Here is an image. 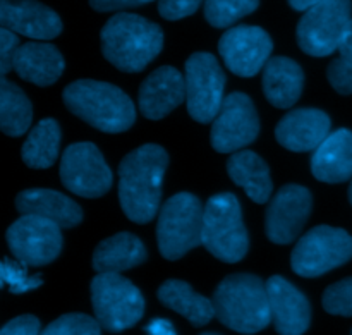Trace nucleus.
Instances as JSON below:
<instances>
[{"mask_svg":"<svg viewBox=\"0 0 352 335\" xmlns=\"http://www.w3.org/2000/svg\"><path fill=\"white\" fill-rule=\"evenodd\" d=\"M168 155L158 144H143L124 157L119 165V202L136 224H148L160 208L162 182Z\"/></svg>","mask_w":352,"mask_h":335,"instance_id":"obj_1","label":"nucleus"},{"mask_svg":"<svg viewBox=\"0 0 352 335\" xmlns=\"http://www.w3.org/2000/svg\"><path fill=\"white\" fill-rule=\"evenodd\" d=\"M100 36L103 57L122 72L143 71L164 48L162 28L138 14H116Z\"/></svg>","mask_w":352,"mask_h":335,"instance_id":"obj_2","label":"nucleus"},{"mask_svg":"<svg viewBox=\"0 0 352 335\" xmlns=\"http://www.w3.org/2000/svg\"><path fill=\"white\" fill-rule=\"evenodd\" d=\"M62 98L74 116L102 133H124L136 120L133 100L110 83L79 79L64 89Z\"/></svg>","mask_w":352,"mask_h":335,"instance_id":"obj_3","label":"nucleus"},{"mask_svg":"<svg viewBox=\"0 0 352 335\" xmlns=\"http://www.w3.org/2000/svg\"><path fill=\"white\" fill-rule=\"evenodd\" d=\"M212 301L217 318L239 334L260 332L272 320L267 282L256 275H229L215 289Z\"/></svg>","mask_w":352,"mask_h":335,"instance_id":"obj_4","label":"nucleus"},{"mask_svg":"<svg viewBox=\"0 0 352 335\" xmlns=\"http://www.w3.org/2000/svg\"><path fill=\"white\" fill-rule=\"evenodd\" d=\"M201 244H205L213 257L226 263H237L246 257L250 237L236 195L220 193L206 202L203 212Z\"/></svg>","mask_w":352,"mask_h":335,"instance_id":"obj_5","label":"nucleus"},{"mask_svg":"<svg viewBox=\"0 0 352 335\" xmlns=\"http://www.w3.org/2000/svg\"><path fill=\"white\" fill-rule=\"evenodd\" d=\"M95 318L107 332H122L136 325L144 313L140 289L119 272H98L91 281Z\"/></svg>","mask_w":352,"mask_h":335,"instance_id":"obj_6","label":"nucleus"},{"mask_svg":"<svg viewBox=\"0 0 352 335\" xmlns=\"http://www.w3.org/2000/svg\"><path fill=\"white\" fill-rule=\"evenodd\" d=\"M201 202L191 193H177L160 208L157 226L158 250L167 260H179L201 244Z\"/></svg>","mask_w":352,"mask_h":335,"instance_id":"obj_7","label":"nucleus"},{"mask_svg":"<svg viewBox=\"0 0 352 335\" xmlns=\"http://www.w3.org/2000/svg\"><path fill=\"white\" fill-rule=\"evenodd\" d=\"M352 23L351 0H320L298 24V45L305 54L327 57L339 48Z\"/></svg>","mask_w":352,"mask_h":335,"instance_id":"obj_8","label":"nucleus"},{"mask_svg":"<svg viewBox=\"0 0 352 335\" xmlns=\"http://www.w3.org/2000/svg\"><path fill=\"white\" fill-rule=\"evenodd\" d=\"M352 258V236L339 227L318 226L308 230L291 255L292 270L306 279L320 277Z\"/></svg>","mask_w":352,"mask_h":335,"instance_id":"obj_9","label":"nucleus"},{"mask_svg":"<svg viewBox=\"0 0 352 335\" xmlns=\"http://www.w3.org/2000/svg\"><path fill=\"white\" fill-rule=\"evenodd\" d=\"M186 103L196 122L208 124L219 114L223 102L226 74L215 55L196 52L186 61Z\"/></svg>","mask_w":352,"mask_h":335,"instance_id":"obj_10","label":"nucleus"},{"mask_svg":"<svg viewBox=\"0 0 352 335\" xmlns=\"http://www.w3.org/2000/svg\"><path fill=\"white\" fill-rule=\"evenodd\" d=\"M62 227L38 215H23L7 229L9 250L26 267L52 263L62 251Z\"/></svg>","mask_w":352,"mask_h":335,"instance_id":"obj_11","label":"nucleus"},{"mask_svg":"<svg viewBox=\"0 0 352 335\" xmlns=\"http://www.w3.org/2000/svg\"><path fill=\"white\" fill-rule=\"evenodd\" d=\"M60 181L74 195L100 198L112 188L113 177L102 151L95 144L74 143L62 155Z\"/></svg>","mask_w":352,"mask_h":335,"instance_id":"obj_12","label":"nucleus"},{"mask_svg":"<svg viewBox=\"0 0 352 335\" xmlns=\"http://www.w3.org/2000/svg\"><path fill=\"white\" fill-rule=\"evenodd\" d=\"M260 133V119L253 100L248 95L234 91L223 98L219 114L213 119V150L219 153H232L253 143Z\"/></svg>","mask_w":352,"mask_h":335,"instance_id":"obj_13","label":"nucleus"},{"mask_svg":"<svg viewBox=\"0 0 352 335\" xmlns=\"http://www.w3.org/2000/svg\"><path fill=\"white\" fill-rule=\"evenodd\" d=\"M274 41L258 26L230 28L219 41V52L234 74L241 78L256 76L270 58Z\"/></svg>","mask_w":352,"mask_h":335,"instance_id":"obj_14","label":"nucleus"},{"mask_svg":"<svg viewBox=\"0 0 352 335\" xmlns=\"http://www.w3.org/2000/svg\"><path fill=\"white\" fill-rule=\"evenodd\" d=\"M311 205V193L305 186L285 184L278 189L265 217L268 239L275 244H291L309 219Z\"/></svg>","mask_w":352,"mask_h":335,"instance_id":"obj_15","label":"nucleus"},{"mask_svg":"<svg viewBox=\"0 0 352 335\" xmlns=\"http://www.w3.org/2000/svg\"><path fill=\"white\" fill-rule=\"evenodd\" d=\"M0 26L33 40H52L60 34L62 21L36 0H0Z\"/></svg>","mask_w":352,"mask_h":335,"instance_id":"obj_16","label":"nucleus"},{"mask_svg":"<svg viewBox=\"0 0 352 335\" xmlns=\"http://www.w3.org/2000/svg\"><path fill=\"white\" fill-rule=\"evenodd\" d=\"M267 291L275 330L282 335L305 334L311 323V306L306 296L280 275L268 279Z\"/></svg>","mask_w":352,"mask_h":335,"instance_id":"obj_17","label":"nucleus"},{"mask_svg":"<svg viewBox=\"0 0 352 335\" xmlns=\"http://www.w3.org/2000/svg\"><path fill=\"white\" fill-rule=\"evenodd\" d=\"M186 100L184 76L170 65L158 67L141 83L140 110L146 119L160 120Z\"/></svg>","mask_w":352,"mask_h":335,"instance_id":"obj_18","label":"nucleus"},{"mask_svg":"<svg viewBox=\"0 0 352 335\" xmlns=\"http://www.w3.org/2000/svg\"><path fill=\"white\" fill-rule=\"evenodd\" d=\"M330 134V117L320 109H298L282 117L275 136L291 151H311Z\"/></svg>","mask_w":352,"mask_h":335,"instance_id":"obj_19","label":"nucleus"},{"mask_svg":"<svg viewBox=\"0 0 352 335\" xmlns=\"http://www.w3.org/2000/svg\"><path fill=\"white\" fill-rule=\"evenodd\" d=\"M311 172L318 181L329 184L352 179V131L337 129L315 148Z\"/></svg>","mask_w":352,"mask_h":335,"instance_id":"obj_20","label":"nucleus"},{"mask_svg":"<svg viewBox=\"0 0 352 335\" xmlns=\"http://www.w3.org/2000/svg\"><path fill=\"white\" fill-rule=\"evenodd\" d=\"M12 67L24 81L36 86H50L62 76L65 62L54 45L30 41L17 47Z\"/></svg>","mask_w":352,"mask_h":335,"instance_id":"obj_21","label":"nucleus"},{"mask_svg":"<svg viewBox=\"0 0 352 335\" xmlns=\"http://www.w3.org/2000/svg\"><path fill=\"white\" fill-rule=\"evenodd\" d=\"M21 215H38L54 220L62 229H72L82 220L81 206L54 189H26L16 196Z\"/></svg>","mask_w":352,"mask_h":335,"instance_id":"obj_22","label":"nucleus"},{"mask_svg":"<svg viewBox=\"0 0 352 335\" xmlns=\"http://www.w3.org/2000/svg\"><path fill=\"white\" fill-rule=\"evenodd\" d=\"M305 72L301 65L287 57L268 58L263 69V93L277 109H289L301 98Z\"/></svg>","mask_w":352,"mask_h":335,"instance_id":"obj_23","label":"nucleus"},{"mask_svg":"<svg viewBox=\"0 0 352 335\" xmlns=\"http://www.w3.org/2000/svg\"><path fill=\"white\" fill-rule=\"evenodd\" d=\"M227 172L230 179L241 186L254 203L263 205L270 199L274 191L270 169L260 155L250 150L237 151L227 162Z\"/></svg>","mask_w":352,"mask_h":335,"instance_id":"obj_24","label":"nucleus"},{"mask_svg":"<svg viewBox=\"0 0 352 335\" xmlns=\"http://www.w3.org/2000/svg\"><path fill=\"white\" fill-rule=\"evenodd\" d=\"M146 248L140 237L120 233L102 241L93 253V268L96 272H124L146 261Z\"/></svg>","mask_w":352,"mask_h":335,"instance_id":"obj_25","label":"nucleus"},{"mask_svg":"<svg viewBox=\"0 0 352 335\" xmlns=\"http://www.w3.org/2000/svg\"><path fill=\"white\" fill-rule=\"evenodd\" d=\"M158 299L162 305L177 312L195 327L206 325L215 316L212 299L192 291L191 285L184 281L170 279L164 282L158 289Z\"/></svg>","mask_w":352,"mask_h":335,"instance_id":"obj_26","label":"nucleus"},{"mask_svg":"<svg viewBox=\"0 0 352 335\" xmlns=\"http://www.w3.org/2000/svg\"><path fill=\"white\" fill-rule=\"evenodd\" d=\"M33 120V107L26 93L0 74V131L7 136H23Z\"/></svg>","mask_w":352,"mask_h":335,"instance_id":"obj_27","label":"nucleus"},{"mask_svg":"<svg viewBox=\"0 0 352 335\" xmlns=\"http://www.w3.org/2000/svg\"><path fill=\"white\" fill-rule=\"evenodd\" d=\"M60 148V126L55 119H43L30 131L21 150L23 162L31 169H48L55 164Z\"/></svg>","mask_w":352,"mask_h":335,"instance_id":"obj_28","label":"nucleus"},{"mask_svg":"<svg viewBox=\"0 0 352 335\" xmlns=\"http://www.w3.org/2000/svg\"><path fill=\"white\" fill-rule=\"evenodd\" d=\"M258 6L260 0H205V17L213 28H229Z\"/></svg>","mask_w":352,"mask_h":335,"instance_id":"obj_29","label":"nucleus"},{"mask_svg":"<svg viewBox=\"0 0 352 335\" xmlns=\"http://www.w3.org/2000/svg\"><path fill=\"white\" fill-rule=\"evenodd\" d=\"M339 57L329 65L327 78L340 95H352V23L339 45Z\"/></svg>","mask_w":352,"mask_h":335,"instance_id":"obj_30","label":"nucleus"},{"mask_svg":"<svg viewBox=\"0 0 352 335\" xmlns=\"http://www.w3.org/2000/svg\"><path fill=\"white\" fill-rule=\"evenodd\" d=\"M100 332H102V325L98 320L85 313L62 315L43 330L45 335H98Z\"/></svg>","mask_w":352,"mask_h":335,"instance_id":"obj_31","label":"nucleus"},{"mask_svg":"<svg viewBox=\"0 0 352 335\" xmlns=\"http://www.w3.org/2000/svg\"><path fill=\"white\" fill-rule=\"evenodd\" d=\"M24 267L10 260H0V279L14 294L30 292L41 285V277H30Z\"/></svg>","mask_w":352,"mask_h":335,"instance_id":"obj_32","label":"nucleus"},{"mask_svg":"<svg viewBox=\"0 0 352 335\" xmlns=\"http://www.w3.org/2000/svg\"><path fill=\"white\" fill-rule=\"evenodd\" d=\"M323 308L330 315L352 316V277L330 285L323 292Z\"/></svg>","mask_w":352,"mask_h":335,"instance_id":"obj_33","label":"nucleus"},{"mask_svg":"<svg viewBox=\"0 0 352 335\" xmlns=\"http://www.w3.org/2000/svg\"><path fill=\"white\" fill-rule=\"evenodd\" d=\"M203 0H158V12L167 21H179L199 9Z\"/></svg>","mask_w":352,"mask_h":335,"instance_id":"obj_34","label":"nucleus"},{"mask_svg":"<svg viewBox=\"0 0 352 335\" xmlns=\"http://www.w3.org/2000/svg\"><path fill=\"white\" fill-rule=\"evenodd\" d=\"M19 47V36L7 28L0 26V74L12 71L14 54Z\"/></svg>","mask_w":352,"mask_h":335,"instance_id":"obj_35","label":"nucleus"},{"mask_svg":"<svg viewBox=\"0 0 352 335\" xmlns=\"http://www.w3.org/2000/svg\"><path fill=\"white\" fill-rule=\"evenodd\" d=\"M41 323L33 315H21L10 320L0 329V335H36L40 334Z\"/></svg>","mask_w":352,"mask_h":335,"instance_id":"obj_36","label":"nucleus"},{"mask_svg":"<svg viewBox=\"0 0 352 335\" xmlns=\"http://www.w3.org/2000/svg\"><path fill=\"white\" fill-rule=\"evenodd\" d=\"M150 2L153 0H89V6L98 12H112V10L131 9V7H140Z\"/></svg>","mask_w":352,"mask_h":335,"instance_id":"obj_37","label":"nucleus"},{"mask_svg":"<svg viewBox=\"0 0 352 335\" xmlns=\"http://www.w3.org/2000/svg\"><path fill=\"white\" fill-rule=\"evenodd\" d=\"M146 332L148 334H153V335H174L175 329L168 320L164 318H157L146 327Z\"/></svg>","mask_w":352,"mask_h":335,"instance_id":"obj_38","label":"nucleus"},{"mask_svg":"<svg viewBox=\"0 0 352 335\" xmlns=\"http://www.w3.org/2000/svg\"><path fill=\"white\" fill-rule=\"evenodd\" d=\"M318 2L320 0H289V3H291L292 9L299 10V12H301V10L309 9V7L315 6V3H318Z\"/></svg>","mask_w":352,"mask_h":335,"instance_id":"obj_39","label":"nucleus"},{"mask_svg":"<svg viewBox=\"0 0 352 335\" xmlns=\"http://www.w3.org/2000/svg\"><path fill=\"white\" fill-rule=\"evenodd\" d=\"M349 202H351V205H352V182H351V186H349Z\"/></svg>","mask_w":352,"mask_h":335,"instance_id":"obj_40","label":"nucleus"},{"mask_svg":"<svg viewBox=\"0 0 352 335\" xmlns=\"http://www.w3.org/2000/svg\"><path fill=\"white\" fill-rule=\"evenodd\" d=\"M3 285H6V284H3V281H2V279H0V288H3Z\"/></svg>","mask_w":352,"mask_h":335,"instance_id":"obj_41","label":"nucleus"}]
</instances>
